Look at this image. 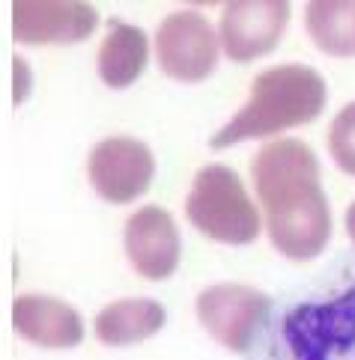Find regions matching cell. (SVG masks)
<instances>
[{"label":"cell","mask_w":355,"mask_h":360,"mask_svg":"<svg viewBox=\"0 0 355 360\" xmlns=\"http://www.w3.org/2000/svg\"><path fill=\"white\" fill-rule=\"evenodd\" d=\"M245 360H355V259L284 292Z\"/></svg>","instance_id":"obj_1"},{"label":"cell","mask_w":355,"mask_h":360,"mask_svg":"<svg viewBox=\"0 0 355 360\" xmlns=\"http://www.w3.org/2000/svg\"><path fill=\"white\" fill-rule=\"evenodd\" d=\"M272 248L293 262L316 259L332 238V209L313 149L293 137L263 143L251 164Z\"/></svg>","instance_id":"obj_2"},{"label":"cell","mask_w":355,"mask_h":360,"mask_svg":"<svg viewBox=\"0 0 355 360\" xmlns=\"http://www.w3.org/2000/svg\"><path fill=\"white\" fill-rule=\"evenodd\" d=\"M325 108V81L311 66L281 63L260 72L251 96L236 117L209 137V149H227L254 137H275L296 125H308Z\"/></svg>","instance_id":"obj_3"},{"label":"cell","mask_w":355,"mask_h":360,"mask_svg":"<svg viewBox=\"0 0 355 360\" xmlns=\"http://www.w3.org/2000/svg\"><path fill=\"white\" fill-rule=\"evenodd\" d=\"M185 214L194 229L221 244H251L260 236V212L251 202L236 170L221 164L200 167L185 197Z\"/></svg>","instance_id":"obj_4"},{"label":"cell","mask_w":355,"mask_h":360,"mask_svg":"<svg viewBox=\"0 0 355 360\" xmlns=\"http://www.w3.org/2000/svg\"><path fill=\"white\" fill-rule=\"evenodd\" d=\"M272 298L260 289L242 286V283H218L197 295L194 313L224 349L245 354L263 325L266 313L272 310Z\"/></svg>","instance_id":"obj_5"},{"label":"cell","mask_w":355,"mask_h":360,"mask_svg":"<svg viewBox=\"0 0 355 360\" xmlns=\"http://www.w3.org/2000/svg\"><path fill=\"white\" fill-rule=\"evenodd\" d=\"M221 36L200 12H170L156 30V60L173 81L197 84L218 63Z\"/></svg>","instance_id":"obj_6"},{"label":"cell","mask_w":355,"mask_h":360,"mask_svg":"<svg viewBox=\"0 0 355 360\" xmlns=\"http://www.w3.org/2000/svg\"><path fill=\"white\" fill-rule=\"evenodd\" d=\"M87 176L101 200L125 205L149 191V182L156 176V158L149 146L135 137H108L93 146Z\"/></svg>","instance_id":"obj_7"},{"label":"cell","mask_w":355,"mask_h":360,"mask_svg":"<svg viewBox=\"0 0 355 360\" xmlns=\"http://www.w3.org/2000/svg\"><path fill=\"white\" fill-rule=\"evenodd\" d=\"M96 27L99 12L87 0H12V39L18 45H75Z\"/></svg>","instance_id":"obj_8"},{"label":"cell","mask_w":355,"mask_h":360,"mask_svg":"<svg viewBox=\"0 0 355 360\" xmlns=\"http://www.w3.org/2000/svg\"><path fill=\"white\" fill-rule=\"evenodd\" d=\"M289 24V0H227L218 21L224 54L251 63L275 51Z\"/></svg>","instance_id":"obj_9"},{"label":"cell","mask_w":355,"mask_h":360,"mask_svg":"<svg viewBox=\"0 0 355 360\" xmlns=\"http://www.w3.org/2000/svg\"><path fill=\"white\" fill-rule=\"evenodd\" d=\"M123 248L132 268L147 280H168L180 268V229L161 205H144L125 221Z\"/></svg>","instance_id":"obj_10"},{"label":"cell","mask_w":355,"mask_h":360,"mask_svg":"<svg viewBox=\"0 0 355 360\" xmlns=\"http://www.w3.org/2000/svg\"><path fill=\"white\" fill-rule=\"evenodd\" d=\"M12 328L42 349H75L84 340L78 310L51 295H18L12 304Z\"/></svg>","instance_id":"obj_11"},{"label":"cell","mask_w":355,"mask_h":360,"mask_svg":"<svg viewBox=\"0 0 355 360\" xmlns=\"http://www.w3.org/2000/svg\"><path fill=\"white\" fill-rule=\"evenodd\" d=\"M168 313L164 307L152 298H123L113 301L101 310L93 321L96 340L111 349H123V345L144 342L164 328Z\"/></svg>","instance_id":"obj_12"},{"label":"cell","mask_w":355,"mask_h":360,"mask_svg":"<svg viewBox=\"0 0 355 360\" xmlns=\"http://www.w3.org/2000/svg\"><path fill=\"white\" fill-rule=\"evenodd\" d=\"M149 60V39L141 27L111 21V30L99 48V78L111 89H123L141 78Z\"/></svg>","instance_id":"obj_13"},{"label":"cell","mask_w":355,"mask_h":360,"mask_svg":"<svg viewBox=\"0 0 355 360\" xmlns=\"http://www.w3.org/2000/svg\"><path fill=\"white\" fill-rule=\"evenodd\" d=\"M304 27L328 57H355V0H308Z\"/></svg>","instance_id":"obj_14"},{"label":"cell","mask_w":355,"mask_h":360,"mask_svg":"<svg viewBox=\"0 0 355 360\" xmlns=\"http://www.w3.org/2000/svg\"><path fill=\"white\" fill-rule=\"evenodd\" d=\"M328 152L337 164V170L355 176V101L344 105L328 128Z\"/></svg>","instance_id":"obj_15"},{"label":"cell","mask_w":355,"mask_h":360,"mask_svg":"<svg viewBox=\"0 0 355 360\" xmlns=\"http://www.w3.org/2000/svg\"><path fill=\"white\" fill-rule=\"evenodd\" d=\"M344 221H347V233H349V241L355 244V202H352L349 209H347V217H344Z\"/></svg>","instance_id":"obj_16"},{"label":"cell","mask_w":355,"mask_h":360,"mask_svg":"<svg viewBox=\"0 0 355 360\" xmlns=\"http://www.w3.org/2000/svg\"><path fill=\"white\" fill-rule=\"evenodd\" d=\"M185 4H194V6H215V4H224V0H185Z\"/></svg>","instance_id":"obj_17"}]
</instances>
